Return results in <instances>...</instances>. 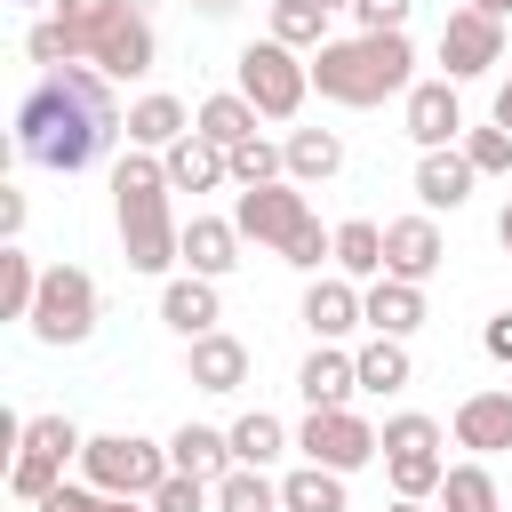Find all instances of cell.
<instances>
[{
    "label": "cell",
    "instance_id": "obj_34",
    "mask_svg": "<svg viewBox=\"0 0 512 512\" xmlns=\"http://www.w3.org/2000/svg\"><path fill=\"white\" fill-rule=\"evenodd\" d=\"M56 488H64V464L40 456V448H16V464H8V496H16V504H48Z\"/></svg>",
    "mask_w": 512,
    "mask_h": 512
},
{
    "label": "cell",
    "instance_id": "obj_14",
    "mask_svg": "<svg viewBox=\"0 0 512 512\" xmlns=\"http://www.w3.org/2000/svg\"><path fill=\"white\" fill-rule=\"evenodd\" d=\"M456 448L504 456L512 448V392H464L456 400Z\"/></svg>",
    "mask_w": 512,
    "mask_h": 512
},
{
    "label": "cell",
    "instance_id": "obj_2",
    "mask_svg": "<svg viewBox=\"0 0 512 512\" xmlns=\"http://www.w3.org/2000/svg\"><path fill=\"white\" fill-rule=\"evenodd\" d=\"M112 224H120L128 272L184 264V224L168 216V168L152 152H120V168H112Z\"/></svg>",
    "mask_w": 512,
    "mask_h": 512
},
{
    "label": "cell",
    "instance_id": "obj_29",
    "mask_svg": "<svg viewBox=\"0 0 512 512\" xmlns=\"http://www.w3.org/2000/svg\"><path fill=\"white\" fill-rule=\"evenodd\" d=\"M272 40L296 48V56H304V48L320 56V48H328V8H320V0H272Z\"/></svg>",
    "mask_w": 512,
    "mask_h": 512
},
{
    "label": "cell",
    "instance_id": "obj_53",
    "mask_svg": "<svg viewBox=\"0 0 512 512\" xmlns=\"http://www.w3.org/2000/svg\"><path fill=\"white\" fill-rule=\"evenodd\" d=\"M24 8H56V0H24Z\"/></svg>",
    "mask_w": 512,
    "mask_h": 512
},
{
    "label": "cell",
    "instance_id": "obj_21",
    "mask_svg": "<svg viewBox=\"0 0 512 512\" xmlns=\"http://www.w3.org/2000/svg\"><path fill=\"white\" fill-rule=\"evenodd\" d=\"M296 392H304V408H352V392H360V368H352V352L320 344V352L296 368Z\"/></svg>",
    "mask_w": 512,
    "mask_h": 512
},
{
    "label": "cell",
    "instance_id": "obj_31",
    "mask_svg": "<svg viewBox=\"0 0 512 512\" xmlns=\"http://www.w3.org/2000/svg\"><path fill=\"white\" fill-rule=\"evenodd\" d=\"M280 448H288V424H280L272 408H248V416L232 424V464H256V472H264Z\"/></svg>",
    "mask_w": 512,
    "mask_h": 512
},
{
    "label": "cell",
    "instance_id": "obj_47",
    "mask_svg": "<svg viewBox=\"0 0 512 512\" xmlns=\"http://www.w3.org/2000/svg\"><path fill=\"white\" fill-rule=\"evenodd\" d=\"M496 128H512V80L496 88Z\"/></svg>",
    "mask_w": 512,
    "mask_h": 512
},
{
    "label": "cell",
    "instance_id": "obj_23",
    "mask_svg": "<svg viewBox=\"0 0 512 512\" xmlns=\"http://www.w3.org/2000/svg\"><path fill=\"white\" fill-rule=\"evenodd\" d=\"M368 328L408 344V336L424 328V288H416V280H368Z\"/></svg>",
    "mask_w": 512,
    "mask_h": 512
},
{
    "label": "cell",
    "instance_id": "obj_48",
    "mask_svg": "<svg viewBox=\"0 0 512 512\" xmlns=\"http://www.w3.org/2000/svg\"><path fill=\"white\" fill-rule=\"evenodd\" d=\"M496 240H504V256H512V200L496 208Z\"/></svg>",
    "mask_w": 512,
    "mask_h": 512
},
{
    "label": "cell",
    "instance_id": "obj_50",
    "mask_svg": "<svg viewBox=\"0 0 512 512\" xmlns=\"http://www.w3.org/2000/svg\"><path fill=\"white\" fill-rule=\"evenodd\" d=\"M192 8H208V16H224V8H240V0H192Z\"/></svg>",
    "mask_w": 512,
    "mask_h": 512
},
{
    "label": "cell",
    "instance_id": "obj_46",
    "mask_svg": "<svg viewBox=\"0 0 512 512\" xmlns=\"http://www.w3.org/2000/svg\"><path fill=\"white\" fill-rule=\"evenodd\" d=\"M0 232H8V240L24 232V192H16V184H0Z\"/></svg>",
    "mask_w": 512,
    "mask_h": 512
},
{
    "label": "cell",
    "instance_id": "obj_5",
    "mask_svg": "<svg viewBox=\"0 0 512 512\" xmlns=\"http://www.w3.org/2000/svg\"><path fill=\"white\" fill-rule=\"evenodd\" d=\"M168 448H152L144 432H96L80 448V480L104 488V496H128V504H152V488L168 480Z\"/></svg>",
    "mask_w": 512,
    "mask_h": 512
},
{
    "label": "cell",
    "instance_id": "obj_24",
    "mask_svg": "<svg viewBox=\"0 0 512 512\" xmlns=\"http://www.w3.org/2000/svg\"><path fill=\"white\" fill-rule=\"evenodd\" d=\"M288 184H328L344 168V136L336 128H288Z\"/></svg>",
    "mask_w": 512,
    "mask_h": 512
},
{
    "label": "cell",
    "instance_id": "obj_42",
    "mask_svg": "<svg viewBox=\"0 0 512 512\" xmlns=\"http://www.w3.org/2000/svg\"><path fill=\"white\" fill-rule=\"evenodd\" d=\"M376 440H384V456H416V448H440V424L432 416H392Z\"/></svg>",
    "mask_w": 512,
    "mask_h": 512
},
{
    "label": "cell",
    "instance_id": "obj_22",
    "mask_svg": "<svg viewBox=\"0 0 512 512\" xmlns=\"http://www.w3.org/2000/svg\"><path fill=\"white\" fill-rule=\"evenodd\" d=\"M168 464L216 488V480L232 472V432H216V424H176V432H168Z\"/></svg>",
    "mask_w": 512,
    "mask_h": 512
},
{
    "label": "cell",
    "instance_id": "obj_40",
    "mask_svg": "<svg viewBox=\"0 0 512 512\" xmlns=\"http://www.w3.org/2000/svg\"><path fill=\"white\" fill-rule=\"evenodd\" d=\"M32 512H152V504H128V496H104V488H88V480H80V488L64 480V488H56L48 504H32Z\"/></svg>",
    "mask_w": 512,
    "mask_h": 512
},
{
    "label": "cell",
    "instance_id": "obj_28",
    "mask_svg": "<svg viewBox=\"0 0 512 512\" xmlns=\"http://www.w3.org/2000/svg\"><path fill=\"white\" fill-rule=\"evenodd\" d=\"M40 272H48V264H32L16 240L0 248V320H32V304H40Z\"/></svg>",
    "mask_w": 512,
    "mask_h": 512
},
{
    "label": "cell",
    "instance_id": "obj_49",
    "mask_svg": "<svg viewBox=\"0 0 512 512\" xmlns=\"http://www.w3.org/2000/svg\"><path fill=\"white\" fill-rule=\"evenodd\" d=\"M464 8H480V16H496V24L512 16V0H464Z\"/></svg>",
    "mask_w": 512,
    "mask_h": 512
},
{
    "label": "cell",
    "instance_id": "obj_37",
    "mask_svg": "<svg viewBox=\"0 0 512 512\" xmlns=\"http://www.w3.org/2000/svg\"><path fill=\"white\" fill-rule=\"evenodd\" d=\"M280 176H288V152H280V144L248 136V144L232 152V184H240V192H256V184H280Z\"/></svg>",
    "mask_w": 512,
    "mask_h": 512
},
{
    "label": "cell",
    "instance_id": "obj_44",
    "mask_svg": "<svg viewBox=\"0 0 512 512\" xmlns=\"http://www.w3.org/2000/svg\"><path fill=\"white\" fill-rule=\"evenodd\" d=\"M408 8H416V0H360L352 24H360V32H408Z\"/></svg>",
    "mask_w": 512,
    "mask_h": 512
},
{
    "label": "cell",
    "instance_id": "obj_25",
    "mask_svg": "<svg viewBox=\"0 0 512 512\" xmlns=\"http://www.w3.org/2000/svg\"><path fill=\"white\" fill-rule=\"evenodd\" d=\"M256 120H264V112H256V104H248L240 88H232V96H208V104L192 112V128H200V136H208L216 152H240V144L256 136Z\"/></svg>",
    "mask_w": 512,
    "mask_h": 512
},
{
    "label": "cell",
    "instance_id": "obj_9",
    "mask_svg": "<svg viewBox=\"0 0 512 512\" xmlns=\"http://www.w3.org/2000/svg\"><path fill=\"white\" fill-rule=\"evenodd\" d=\"M232 224H240V240H256V248H288L304 224H312V208H304V184H256V192H240L232 200Z\"/></svg>",
    "mask_w": 512,
    "mask_h": 512
},
{
    "label": "cell",
    "instance_id": "obj_26",
    "mask_svg": "<svg viewBox=\"0 0 512 512\" xmlns=\"http://www.w3.org/2000/svg\"><path fill=\"white\" fill-rule=\"evenodd\" d=\"M336 272L344 280H384V224H368V216L336 224Z\"/></svg>",
    "mask_w": 512,
    "mask_h": 512
},
{
    "label": "cell",
    "instance_id": "obj_43",
    "mask_svg": "<svg viewBox=\"0 0 512 512\" xmlns=\"http://www.w3.org/2000/svg\"><path fill=\"white\" fill-rule=\"evenodd\" d=\"M320 256L336 264V232H320V216H312V224H304V232L280 248V264H296V272H320Z\"/></svg>",
    "mask_w": 512,
    "mask_h": 512
},
{
    "label": "cell",
    "instance_id": "obj_35",
    "mask_svg": "<svg viewBox=\"0 0 512 512\" xmlns=\"http://www.w3.org/2000/svg\"><path fill=\"white\" fill-rule=\"evenodd\" d=\"M384 464H392V496H408V504L440 496V480H448V456H440V448H416V456H384Z\"/></svg>",
    "mask_w": 512,
    "mask_h": 512
},
{
    "label": "cell",
    "instance_id": "obj_7",
    "mask_svg": "<svg viewBox=\"0 0 512 512\" xmlns=\"http://www.w3.org/2000/svg\"><path fill=\"white\" fill-rule=\"evenodd\" d=\"M240 96H248L264 120H296V112H304V96H312V64L264 32V40H248V48H240Z\"/></svg>",
    "mask_w": 512,
    "mask_h": 512
},
{
    "label": "cell",
    "instance_id": "obj_19",
    "mask_svg": "<svg viewBox=\"0 0 512 512\" xmlns=\"http://www.w3.org/2000/svg\"><path fill=\"white\" fill-rule=\"evenodd\" d=\"M472 184H480V176H472V160H464L456 144L416 160V200H424V216H440V208H464V200H472Z\"/></svg>",
    "mask_w": 512,
    "mask_h": 512
},
{
    "label": "cell",
    "instance_id": "obj_16",
    "mask_svg": "<svg viewBox=\"0 0 512 512\" xmlns=\"http://www.w3.org/2000/svg\"><path fill=\"white\" fill-rule=\"evenodd\" d=\"M160 168H168V192H216V184L232 176V152H216V144L192 128V136H176V144L160 152Z\"/></svg>",
    "mask_w": 512,
    "mask_h": 512
},
{
    "label": "cell",
    "instance_id": "obj_13",
    "mask_svg": "<svg viewBox=\"0 0 512 512\" xmlns=\"http://www.w3.org/2000/svg\"><path fill=\"white\" fill-rule=\"evenodd\" d=\"M304 328H312L320 344H336V336H352V328H368V288H352L344 272H328V280H312V288H304Z\"/></svg>",
    "mask_w": 512,
    "mask_h": 512
},
{
    "label": "cell",
    "instance_id": "obj_39",
    "mask_svg": "<svg viewBox=\"0 0 512 512\" xmlns=\"http://www.w3.org/2000/svg\"><path fill=\"white\" fill-rule=\"evenodd\" d=\"M24 56H32L40 72H56V64H80V56H72V32H64V16H56V8H48V16L24 32Z\"/></svg>",
    "mask_w": 512,
    "mask_h": 512
},
{
    "label": "cell",
    "instance_id": "obj_17",
    "mask_svg": "<svg viewBox=\"0 0 512 512\" xmlns=\"http://www.w3.org/2000/svg\"><path fill=\"white\" fill-rule=\"evenodd\" d=\"M160 320H168L184 344H192V336H216V320H224V312H216V280H200V272H176V280L160 288Z\"/></svg>",
    "mask_w": 512,
    "mask_h": 512
},
{
    "label": "cell",
    "instance_id": "obj_20",
    "mask_svg": "<svg viewBox=\"0 0 512 512\" xmlns=\"http://www.w3.org/2000/svg\"><path fill=\"white\" fill-rule=\"evenodd\" d=\"M232 264H240V224H232V216H192V224H184V272L224 280Z\"/></svg>",
    "mask_w": 512,
    "mask_h": 512
},
{
    "label": "cell",
    "instance_id": "obj_45",
    "mask_svg": "<svg viewBox=\"0 0 512 512\" xmlns=\"http://www.w3.org/2000/svg\"><path fill=\"white\" fill-rule=\"evenodd\" d=\"M480 344H488V360H512V312H496V320L480 328Z\"/></svg>",
    "mask_w": 512,
    "mask_h": 512
},
{
    "label": "cell",
    "instance_id": "obj_51",
    "mask_svg": "<svg viewBox=\"0 0 512 512\" xmlns=\"http://www.w3.org/2000/svg\"><path fill=\"white\" fill-rule=\"evenodd\" d=\"M384 512H424V504H408V496H392V504H384Z\"/></svg>",
    "mask_w": 512,
    "mask_h": 512
},
{
    "label": "cell",
    "instance_id": "obj_33",
    "mask_svg": "<svg viewBox=\"0 0 512 512\" xmlns=\"http://www.w3.org/2000/svg\"><path fill=\"white\" fill-rule=\"evenodd\" d=\"M440 512H504V504H496V472H488V464H448Z\"/></svg>",
    "mask_w": 512,
    "mask_h": 512
},
{
    "label": "cell",
    "instance_id": "obj_4",
    "mask_svg": "<svg viewBox=\"0 0 512 512\" xmlns=\"http://www.w3.org/2000/svg\"><path fill=\"white\" fill-rule=\"evenodd\" d=\"M64 32H72V56L96 64L104 80H144L160 40H152V16L136 0H56Z\"/></svg>",
    "mask_w": 512,
    "mask_h": 512
},
{
    "label": "cell",
    "instance_id": "obj_12",
    "mask_svg": "<svg viewBox=\"0 0 512 512\" xmlns=\"http://www.w3.org/2000/svg\"><path fill=\"white\" fill-rule=\"evenodd\" d=\"M448 264V240H440V224L432 216H392L384 224V280H432Z\"/></svg>",
    "mask_w": 512,
    "mask_h": 512
},
{
    "label": "cell",
    "instance_id": "obj_32",
    "mask_svg": "<svg viewBox=\"0 0 512 512\" xmlns=\"http://www.w3.org/2000/svg\"><path fill=\"white\" fill-rule=\"evenodd\" d=\"M216 512H280V480L256 472V464H232L216 480Z\"/></svg>",
    "mask_w": 512,
    "mask_h": 512
},
{
    "label": "cell",
    "instance_id": "obj_38",
    "mask_svg": "<svg viewBox=\"0 0 512 512\" xmlns=\"http://www.w3.org/2000/svg\"><path fill=\"white\" fill-rule=\"evenodd\" d=\"M464 160H472V176H512V128H464V144H456Z\"/></svg>",
    "mask_w": 512,
    "mask_h": 512
},
{
    "label": "cell",
    "instance_id": "obj_1",
    "mask_svg": "<svg viewBox=\"0 0 512 512\" xmlns=\"http://www.w3.org/2000/svg\"><path fill=\"white\" fill-rule=\"evenodd\" d=\"M120 136H128V112L112 104V80L96 64H56L16 96V152L48 176L96 168Z\"/></svg>",
    "mask_w": 512,
    "mask_h": 512
},
{
    "label": "cell",
    "instance_id": "obj_41",
    "mask_svg": "<svg viewBox=\"0 0 512 512\" xmlns=\"http://www.w3.org/2000/svg\"><path fill=\"white\" fill-rule=\"evenodd\" d=\"M208 504H216V488L192 480V472H168V480L152 488V512H208Z\"/></svg>",
    "mask_w": 512,
    "mask_h": 512
},
{
    "label": "cell",
    "instance_id": "obj_8",
    "mask_svg": "<svg viewBox=\"0 0 512 512\" xmlns=\"http://www.w3.org/2000/svg\"><path fill=\"white\" fill-rule=\"evenodd\" d=\"M296 448H304V464H320V472H360L368 456H384V440H376V424H368L360 408H312L304 432H296Z\"/></svg>",
    "mask_w": 512,
    "mask_h": 512
},
{
    "label": "cell",
    "instance_id": "obj_11",
    "mask_svg": "<svg viewBox=\"0 0 512 512\" xmlns=\"http://www.w3.org/2000/svg\"><path fill=\"white\" fill-rule=\"evenodd\" d=\"M400 120H408L416 152H448V144L464 136V104H456V80H416V88L400 96Z\"/></svg>",
    "mask_w": 512,
    "mask_h": 512
},
{
    "label": "cell",
    "instance_id": "obj_30",
    "mask_svg": "<svg viewBox=\"0 0 512 512\" xmlns=\"http://www.w3.org/2000/svg\"><path fill=\"white\" fill-rule=\"evenodd\" d=\"M280 512H352L344 504V472H320V464L288 472L280 480Z\"/></svg>",
    "mask_w": 512,
    "mask_h": 512
},
{
    "label": "cell",
    "instance_id": "obj_3",
    "mask_svg": "<svg viewBox=\"0 0 512 512\" xmlns=\"http://www.w3.org/2000/svg\"><path fill=\"white\" fill-rule=\"evenodd\" d=\"M416 48H408V32H352V40H328L320 56H312V88L328 96V104H352V112H368V104H384V96H408L416 88Z\"/></svg>",
    "mask_w": 512,
    "mask_h": 512
},
{
    "label": "cell",
    "instance_id": "obj_15",
    "mask_svg": "<svg viewBox=\"0 0 512 512\" xmlns=\"http://www.w3.org/2000/svg\"><path fill=\"white\" fill-rule=\"evenodd\" d=\"M184 376H192L200 392H240V384H248V344L224 336V328H216V336H192V344H184Z\"/></svg>",
    "mask_w": 512,
    "mask_h": 512
},
{
    "label": "cell",
    "instance_id": "obj_6",
    "mask_svg": "<svg viewBox=\"0 0 512 512\" xmlns=\"http://www.w3.org/2000/svg\"><path fill=\"white\" fill-rule=\"evenodd\" d=\"M96 312H104V296H96V272H80V264H48L40 272V304H32V336L40 344H88L96 336Z\"/></svg>",
    "mask_w": 512,
    "mask_h": 512
},
{
    "label": "cell",
    "instance_id": "obj_27",
    "mask_svg": "<svg viewBox=\"0 0 512 512\" xmlns=\"http://www.w3.org/2000/svg\"><path fill=\"white\" fill-rule=\"evenodd\" d=\"M352 368H360V392H408V344L400 336H368L360 352H352Z\"/></svg>",
    "mask_w": 512,
    "mask_h": 512
},
{
    "label": "cell",
    "instance_id": "obj_18",
    "mask_svg": "<svg viewBox=\"0 0 512 512\" xmlns=\"http://www.w3.org/2000/svg\"><path fill=\"white\" fill-rule=\"evenodd\" d=\"M176 136H192V112H184L168 88H152V96L128 104V152H168Z\"/></svg>",
    "mask_w": 512,
    "mask_h": 512
},
{
    "label": "cell",
    "instance_id": "obj_52",
    "mask_svg": "<svg viewBox=\"0 0 512 512\" xmlns=\"http://www.w3.org/2000/svg\"><path fill=\"white\" fill-rule=\"evenodd\" d=\"M320 8H328V16H336V8H360V0H320Z\"/></svg>",
    "mask_w": 512,
    "mask_h": 512
},
{
    "label": "cell",
    "instance_id": "obj_10",
    "mask_svg": "<svg viewBox=\"0 0 512 512\" xmlns=\"http://www.w3.org/2000/svg\"><path fill=\"white\" fill-rule=\"evenodd\" d=\"M440 64H448V80H480L488 64H504V24L480 8H456L440 24Z\"/></svg>",
    "mask_w": 512,
    "mask_h": 512
},
{
    "label": "cell",
    "instance_id": "obj_36",
    "mask_svg": "<svg viewBox=\"0 0 512 512\" xmlns=\"http://www.w3.org/2000/svg\"><path fill=\"white\" fill-rule=\"evenodd\" d=\"M16 448H40V456H56V464H72L80 448H88V432L72 424V416H24V440Z\"/></svg>",
    "mask_w": 512,
    "mask_h": 512
}]
</instances>
